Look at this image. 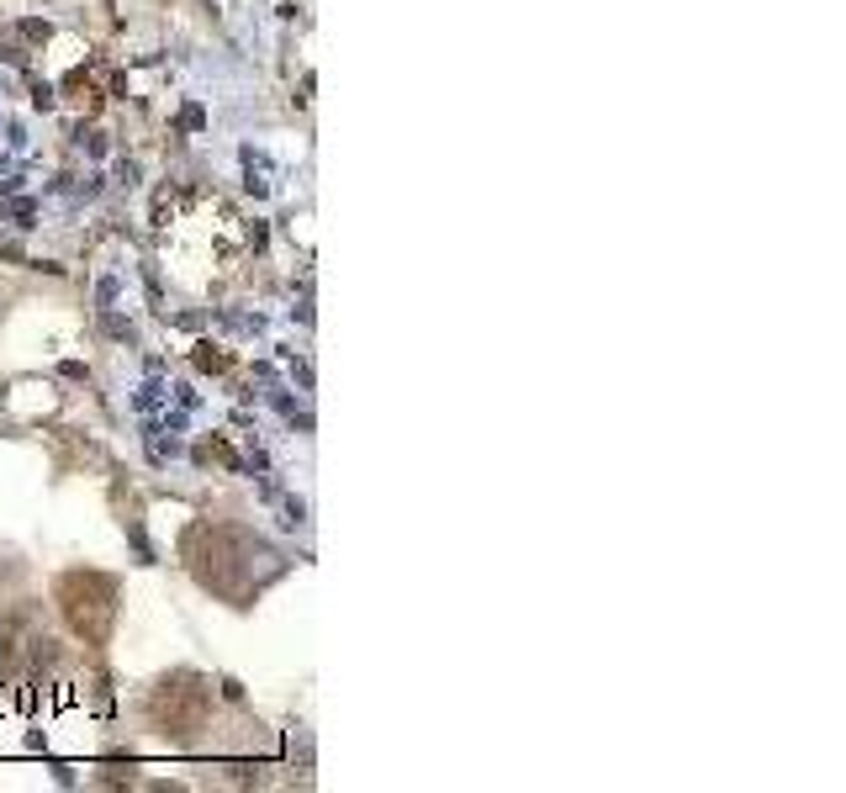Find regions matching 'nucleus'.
<instances>
[{
	"label": "nucleus",
	"instance_id": "nucleus-1",
	"mask_svg": "<svg viewBox=\"0 0 846 793\" xmlns=\"http://www.w3.org/2000/svg\"><path fill=\"white\" fill-rule=\"evenodd\" d=\"M196 371H228V355H223V349H212V344H196Z\"/></svg>",
	"mask_w": 846,
	"mask_h": 793
},
{
	"label": "nucleus",
	"instance_id": "nucleus-2",
	"mask_svg": "<svg viewBox=\"0 0 846 793\" xmlns=\"http://www.w3.org/2000/svg\"><path fill=\"white\" fill-rule=\"evenodd\" d=\"M159 402H164V386H159V381H143L138 397H133V408H138V413H154Z\"/></svg>",
	"mask_w": 846,
	"mask_h": 793
},
{
	"label": "nucleus",
	"instance_id": "nucleus-3",
	"mask_svg": "<svg viewBox=\"0 0 846 793\" xmlns=\"http://www.w3.org/2000/svg\"><path fill=\"white\" fill-rule=\"evenodd\" d=\"M75 143H80L90 159H106V138H101V133H85V127H75Z\"/></svg>",
	"mask_w": 846,
	"mask_h": 793
},
{
	"label": "nucleus",
	"instance_id": "nucleus-4",
	"mask_svg": "<svg viewBox=\"0 0 846 793\" xmlns=\"http://www.w3.org/2000/svg\"><path fill=\"white\" fill-rule=\"evenodd\" d=\"M22 38H32V43H48V38H53V27H48V22H38V16H27V22H22Z\"/></svg>",
	"mask_w": 846,
	"mask_h": 793
},
{
	"label": "nucleus",
	"instance_id": "nucleus-5",
	"mask_svg": "<svg viewBox=\"0 0 846 793\" xmlns=\"http://www.w3.org/2000/svg\"><path fill=\"white\" fill-rule=\"evenodd\" d=\"M32 106H38V112H53V106H59V96H53V85H32Z\"/></svg>",
	"mask_w": 846,
	"mask_h": 793
},
{
	"label": "nucleus",
	"instance_id": "nucleus-6",
	"mask_svg": "<svg viewBox=\"0 0 846 793\" xmlns=\"http://www.w3.org/2000/svg\"><path fill=\"white\" fill-rule=\"evenodd\" d=\"M0 59H6L11 69H27V48L22 43H0Z\"/></svg>",
	"mask_w": 846,
	"mask_h": 793
},
{
	"label": "nucleus",
	"instance_id": "nucleus-7",
	"mask_svg": "<svg viewBox=\"0 0 846 793\" xmlns=\"http://www.w3.org/2000/svg\"><path fill=\"white\" fill-rule=\"evenodd\" d=\"M281 513H286V519H281V524H286V529H297V524L307 519V503H297V497H291V503H286Z\"/></svg>",
	"mask_w": 846,
	"mask_h": 793
},
{
	"label": "nucleus",
	"instance_id": "nucleus-8",
	"mask_svg": "<svg viewBox=\"0 0 846 793\" xmlns=\"http://www.w3.org/2000/svg\"><path fill=\"white\" fill-rule=\"evenodd\" d=\"M106 334H112V339H133V323H122V318H106Z\"/></svg>",
	"mask_w": 846,
	"mask_h": 793
},
{
	"label": "nucleus",
	"instance_id": "nucleus-9",
	"mask_svg": "<svg viewBox=\"0 0 846 793\" xmlns=\"http://www.w3.org/2000/svg\"><path fill=\"white\" fill-rule=\"evenodd\" d=\"M180 122H186V127H201V122H207V112H201V106H186V112H180Z\"/></svg>",
	"mask_w": 846,
	"mask_h": 793
},
{
	"label": "nucleus",
	"instance_id": "nucleus-10",
	"mask_svg": "<svg viewBox=\"0 0 846 793\" xmlns=\"http://www.w3.org/2000/svg\"><path fill=\"white\" fill-rule=\"evenodd\" d=\"M0 170H6V159H0Z\"/></svg>",
	"mask_w": 846,
	"mask_h": 793
}]
</instances>
